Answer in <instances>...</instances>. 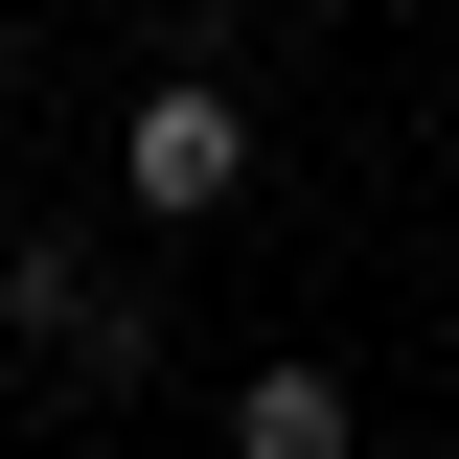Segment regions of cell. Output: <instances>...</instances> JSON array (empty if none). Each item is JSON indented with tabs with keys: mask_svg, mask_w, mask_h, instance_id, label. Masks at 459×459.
<instances>
[{
	"mask_svg": "<svg viewBox=\"0 0 459 459\" xmlns=\"http://www.w3.org/2000/svg\"><path fill=\"white\" fill-rule=\"evenodd\" d=\"M0 344H23L47 391L138 413V391H161V253L115 276V230H0Z\"/></svg>",
	"mask_w": 459,
	"mask_h": 459,
	"instance_id": "cell-1",
	"label": "cell"
},
{
	"mask_svg": "<svg viewBox=\"0 0 459 459\" xmlns=\"http://www.w3.org/2000/svg\"><path fill=\"white\" fill-rule=\"evenodd\" d=\"M115 184H138V230H230L253 207V92H230V69H138Z\"/></svg>",
	"mask_w": 459,
	"mask_h": 459,
	"instance_id": "cell-2",
	"label": "cell"
},
{
	"mask_svg": "<svg viewBox=\"0 0 459 459\" xmlns=\"http://www.w3.org/2000/svg\"><path fill=\"white\" fill-rule=\"evenodd\" d=\"M207 459H368V391H344L322 344H276V368H230V413H207Z\"/></svg>",
	"mask_w": 459,
	"mask_h": 459,
	"instance_id": "cell-3",
	"label": "cell"
}]
</instances>
